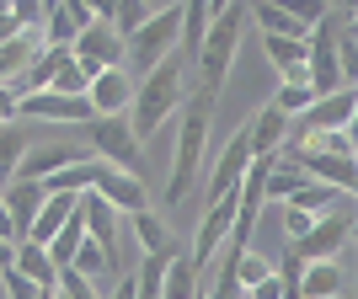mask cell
<instances>
[{
    "mask_svg": "<svg viewBox=\"0 0 358 299\" xmlns=\"http://www.w3.org/2000/svg\"><path fill=\"white\" fill-rule=\"evenodd\" d=\"M177 102H182V54L171 48L155 70H145V80L129 96V129H134V139H150L177 112Z\"/></svg>",
    "mask_w": 358,
    "mask_h": 299,
    "instance_id": "6da1fadb",
    "label": "cell"
},
{
    "mask_svg": "<svg viewBox=\"0 0 358 299\" xmlns=\"http://www.w3.org/2000/svg\"><path fill=\"white\" fill-rule=\"evenodd\" d=\"M209 118H214V96L198 91L193 107H187V118H182V129H177V166H171V182H166V203H171V209L187 203V187H193L203 145H209Z\"/></svg>",
    "mask_w": 358,
    "mask_h": 299,
    "instance_id": "7a4b0ae2",
    "label": "cell"
},
{
    "mask_svg": "<svg viewBox=\"0 0 358 299\" xmlns=\"http://www.w3.org/2000/svg\"><path fill=\"white\" fill-rule=\"evenodd\" d=\"M241 16H246V0H230V6L209 22V32H203V48H198L193 64H198V80H203L198 91H209V96H220V80H224V70H230V59H236Z\"/></svg>",
    "mask_w": 358,
    "mask_h": 299,
    "instance_id": "3957f363",
    "label": "cell"
},
{
    "mask_svg": "<svg viewBox=\"0 0 358 299\" xmlns=\"http://www.w3.org/2000/svg\"><path fill=\"white\" fill-rule=\"evenodd\" d=\"M75 134H86V139H91L96 161L118 166V171H129V177H139V171H145V166H139V139H134V129H129V112L86 118V123H75Z\"/></svg>",
    "mask_w": 358,
    "mask_h": 299,
    "instance_id": "277c9868",
    "label": "cell"
},
{
    "mask_svg": "<svg viewBox=\"0 0 358 299\" xmlns=\"http://www.w3.org/2000/svg\"><path fill=\"white\" fill-rule=\"evenodd\" d=\"M177 38H182V0H177V6L150 11V16H145V27L123 38V59H134L139 75H145V70H155V64H161L166 54L177 48Z\"/></svg>",
    "mask_w": 358,
    "mask_h": 299,
    "instance_id": "5b68a950",
    "label": "cell"
},
{
    "mask_svg": "<svg viewBox=\"0 0 358 299\" xmlns=\"http://www.w3.org/2000/svg\"><path fill=\"white\" fill-rule=\"evenodd\" d=\"M348 235H353V214H348V198H343V203H337V214L315 219L299 240H289L284 262H294V268H305V262H331V256L348 246Z\"/></svg>",
    "mask_w": 358,
    "mask_h": 299,
    "instance_id": "8992f818",
    "label": "cell"
},
{
    "mask_svg": "<svg viewBox=\"0 0 358 299\" xmlns=\"http://www.w3.org/2000/svg\"><path fill=\"white\" fill-rule=\"evenodd\" d=\"M70 54H75V64H80V70H86V80H91V75L118 70V64H123V38L107 27V22H91V27L70 43Z\"/></svg>",
    "mask_w": 358,
    "mask_h": 299,
    "instance_id": "52a82bcc",
    "label": "cell"
},
{
    "mask_svg": "<svg viewBox=\"0 0 358 299\" xmlns=\"http://www.w3.org/2000/svg\"><path fill=\"white\" fill-rule=\"evenodd\" d=\"M284 155H289V161H294L310 182H327V187H337V193L353 198V187H358L353 161H343V155H327V150H310V145H284Z\"/></svg>",
    "mask_w": 358,
    "mask_h": 299,
    "instance_id": "ba28073f",
    "label": "cell"
},
{
    "mask_svg": "<svg viewBox=\"0 0 358 299\" xmlns=\"http://www.w3.org/2000/svg\"><path fill=\"white\" fill-rule=\"evenodd\" d=\"M230 219H236V193H224V198H214L209 203V214H203V224H198V235H193V262L198 272H209V262H214V251L224 246V235H230Z\"/></svg>",
    "mask_w": 358,
    "mask_h": 299,
    "instance_id": "9c48e42d",
    "label": "cell"
},
{
    "mask_svg": "<svg viewBox=\"0 0 358 299\" xmlns=\"http://www.w3.org/2000/svg\"><path fill=\"white\" fill-rule=\"evenodd\" d=\"M43 182L32 177H11L6 187H0V203H6V214H11V240H27L32 219H38V209H43Z\"/></svg>",
    "mask_w": 358,
    "mask_h": 299,
    "instance_id": "30bf717a",
    "label": "cell"
},
{
    "mask_svg": "<svg viewBox=\"0 0 358 299\" xmlns=\"http://www.w3.org/2000/svg\"><path fill=\"white\" fill-rule=\"evenodd\" d=\"M96 198H107L118 214H139V209H150V193H145V177H129V171H118V166H107L102 161V171H96V187H91Z\"/></svg>",
    "mask_w": 358,
    "mask_h": 299,
    "instance_id": "8fae6325",
    "label": "cell"
},
{
    "mask_svg": "<svg viewBox=\"0 0 358 299\" xmlns=\"http://www.w3.org/2000/svg\"><path fill=\"white\" fill-rule=\"evenodd\" d=\"M75 161H86L80 145H70V139H38V145H27V155H22V166H16V177L43 182V177H54V171H64V166H75Z\"/></svg>",
    "mask_w": 358,
    "mask_h": 299,
    "instance_id": "7c38bea8",
    "label": "cell"
},
{
    "mask_svg": "<svg viewBox=\"0 0 358 299\" xmlns=\"http://www.w3.org/2000/svg\"><path fill=\"white\" fill-rule=\"evenodd\" d=\"M246 166H252V145H246V129L230 134V145L220 150V161H214V177H209V203L224 193H236L241 177H246Z\"/></svg>",
    "mask_w": 358,
    "mask_h": 299,
    "instance_id": "4fadbf2b",
    "label": "cell"
},
{
    "mask_svg": "<svg viewBox=\"0 0 358 299\" xmlns=\"http://www.w3.org/2000/svg\"><path fill=\"white\" fill-rule=\"evenodd\" d=\"M129 96H134V80L118 70H102V75H91L86 80V102H91V118H107V112H123L129 107Z\"/></svg>",
    "mask_w": 358,
    "mask_h": 299,
    "instance_id": "5bb4252c",
    "label": "cell"
},
{
    "mask_svg": "<svg viewBox=\"0 0 358 299\" xmlns=\"http://www.w3.org/2000/svg\"><path fill=\"white\" fill-rule=\"evenodd\" d=\"M284 139H289V118H284V112H278V107L268 102V107H262V112L252 118V129H246V145H252V161H273Z\"/></svg>",
    "mask_w": 358,
    "mask_h": 299,
    "instance_id": "9a60e30c",
    "label": "cell"
},
{
    "mask_svg": "<svg viewBox=\"0 0 358 299\" xmlns=\"http://www.w3.org/2000/svg\"><path fill=\"white\" fill-rule=\"evenodd\" d=\"M343 289H348V278H343L337 262H305L299 278H294V294L299 299H337Z\"/></svg>",
    "mask_w": 358,
    "mask_h": 299,
    "instance_id": "2e32d148",
    "label": "cell"
},
{
    "mask_svg": "<svg viewBox=\"0 0 358 299\" xmlns=\"http://www.w3.org/2000/svg\"><path fill=\"white\" fill-rule=\"evenodd\" d=\"M86 27H91V11L80 6V0H59V6L43 16V38L48 43H64V48H70Z\"/></svg>",
    "mask_w": 358,
    "mask_h": 299,
    "instance_id": "e0dca14e",
    "label": "cell"
},
{
    "mask_svg": "<svg viewBox=\"0 0 358 299\" xmlns=\"http://www.w3.org/2000/svg\"><path fill=\"white\" fill-rule=\"evenodd\" d=\"M11 268L22 272V278H32L38 289H54V278H59V268L48 262V251L38 246V240H16V256H11Z\"/></svg>",
    "mask_w": 358,
    "mask_h": 299,
    "instance_id": "ac0fdd59",
    "label": "cell"
},
{
    "mask_svg": "<svg viewBox=\"0 0 358 299\" xmlns=\"http://www.w3.org/2000/svg\"><path fill=\"white\" fill-rule=\"evenodd\" d=\"M32 145V123H0V187L16 177V166H22V155H27Z\"/></svg>",
    "mask_w": 358,
    "mask_h": 299,
    "instance_id": "d6986e66",
    "label": "cell"
},
{
    "mask_svg": "<svg viewBox=\"0 0 358 299\" xmlns=\"http://www.w3.org/2000/svg\"><path fill=\"white\" fill-rule=\"evenodd\" d=\"M262 48H268V59L278 64L284 80H305V43L299 38H268L262 32Z\"/></svg>",
    "mask_w": 358,
    "mask_h": 299,
    "instance_id": "ffe728a7",
    "label": "cell"
},
{
    "mask_svg": "<svg viewBox=\"0 0 358 299\" xmlns=\"http://www.w3.org/2000/svg\"><path fill=\"white\" fill-rule=\"evenodd\" d=\"M343 198L348 193H337V187H327V182H310V177H305L284 203H289V209H299V214H327L331 203H343Z\"/></svg>",
    "mask_w": 358,
    "mask_h": 299,
    "instance_id": "44dd1931",
    "label": "cell"
},
{
    "mask_svg": "<svg viewBox=\"0 0 358 299\" xmlns=\"http://www.w3.org/2000/svg\"><path fill=\"white\" fill-rule=\"evenodd\" d=\"M80 240H86V219H80V203H75V214L54 230V240L43 246L48 262H54V268H70V256H75V246H80Z\"/></svg>",
    "mask_w": 358,
    "mask_h": 299,
    "instance_id": "7402d4cb",
    "label": "cell"
},
{
    "mask_svg": "<svg viewBox=\"0 0 358 299\" xmlns=\"http://www.w3.org/2000/svg\"><path fill=\"white\" fill-rule=\"evenodd\" d=\"M198 284H203V272L187 262V256H171L166 262V284H161V299H193Z\"/></svg>",
    "mask_w": 358,
    "mask_h": 299,
    "instance_id": "603a6c76",
    "label": "cell"
},
{
    "mask_svg": "<svg viewBox=\"0 0 358 299\" xmlns=\"http://www.w3.org/2000/svg\"><path fill=\"white\" fill-rule=\"evenodd\" d=\"M129 224H134V235H139V246H145V251H171V235H166L161 214L139 209V214H129Z\"/></svg>",
    "mask_w": 358,
    "mask_h": 299,
    "instance_id": "cb8c5ba5",
    "label": "cell"
},
{
    "mask_svg": "<svg viewBox=\"0 0 358 299\" xmlns=\"http://www.w3.org/2000/svg\"><path fill=\"white\" fill-rule=\"evenodd\" d=\"M310 102H315V91L305 86V80H284V86L273 91V107H278L284 118H299V112H305Z\"/></svg>",
    "mask_w": 358,
    "mask_h": 299,
    "instance_id": "d4e9b609",
    "label": "cell"
},
{
    "mask_svg": "<svg viewBox=\"0 0 358 299\" xmlns=\"http://www.w3.org/2000/svg\"><path fill=\"white\" fill-rule=\"evenodd\" d=\"M145 16H150V0H113V32H118V38L139 32Z\"/></svg>",
    "mask_w": 358,
    "mask_h": 299,
    "instance_id": "484cf974",
    "label": "cell"
},
{
    "mask_svg": "<svg viewBox=\"0 0 358 299\" xmlns=\"http://www.w3.org/2000/svg\"><path fill=\"white\" fill-rule=\"evenodd\" d=\"M43 91H59V96H86V70L75 64V54H70V59H64L54 75H48V86H43Z\"/></svg>",
    "mask_w": 358,
    "mask_h": 299,
    "instance_id": "4316f807",
    "label": "cell"
},
{
    "mask_svg": "<svg viewBox=\"0 0 358 299\" xmlns=\"http://www.w3.org/2000/svg\"><path fill=\"white\" fill-rule=\"evenodd\" d=\"M268 272H273V256H262V251H241L236 256V284H241V294H246L252 284H262Z\"/></svg>",
    "mask_w": 358,
    "mask_h": 299,
    "instance_id": "83f0119b",
    "label": "cell"
},
{
    "mask_svg": "<svg viewBox=\"0 0 358 299\" xmlns=\"http://www.w3.org/2000/svg\"><path fill=\"white\" fill-rule=\"evenodd\" d=\"M337 70H343V80L358 70V38H353V22H343V27H337Z\"/></svg>",
    "mask_w": 358,
    "mask_h": 299,
    "instance_id": "f1b7e54d",
    "label": "cell"
},
{
    "mask_svg": "<svg viewBox=\"0 0 358 299\" xmlns=\"http://www.w3.org/2000/svg\"><path fill=\"white\" fill-rule=\"evenodd\" d=\"M54 289H59L64 299H102V294H96V289L86 284V278H80V272H70V268H59V278H54Z\"/></svg>",
    "mask_w": 358,
    "mask_h": 299,
    "instance_id": "f546056e",
    "label": "cell"
},
{
    "mask_svg": "<svg viewBox=\"0 0 358 299\" xmlns=\"http://www.w3.org/2000/svg\"><path fill=\"white\" fill-rule=\"evenodd\" d=\"M6 16H11L16 27H43V0H11Z\"/></svg>",
    "mask_w": 358,
    "mask_h": 299,
    "instance_id": "4dcf8cb0",
    "label": "cell"
},
{
    "mask_svg": "<svg viewBox=\"0 0 358 299\" xmlns=\"http://www.w3.org/2000/svg\"><path fill=\"white\" fill-rule=\"evenodd\" d=\"M278 219H284L289 240H299V235H305V230L315 224V214H299V209H289V203H278Z\"/></svg>",
    "mask_w": 358,
    "mask_h": 299,
    "instance_id": "1f68e13d",
    "label": "cell"
},
{
    "mask_svg": "<svg viewBox=\"0 0 358 299\" xmlns=\"http://www.w3.org/2000/svg\"><path fill=\"white\" fill-rule=\"evenodd\" d=\"M107 299H134V272H118V278H113V294Z\"/></svg>",
    "mask_w": 358,
    "mask_h": 299,
    "instance_id": "d6a6232c",
    "label": "cell"
},
{
    "mask_svg": "<svg viewBox=\"0 0 358 299\" xmlns=\"http://www.w3.org/2000/svg\"><path fill=\"white\" fill-rule=\"evenodd\" d=\"M11 118H16V96L0 86V123H11Z\"/></svg>",
    "mask_w": 358,
    "mask_h": 299,
    "instance_id": "836d02e7",
    "label": "cell"
},
{
    "mask_svg": "<svg viewBox=\"0 0 358 299\" xmlns=\"http://www.w3.org/2000/svg\"><path fill=\"white\" fill-rule=\"evenodd\" d=\"M0 240H11V214H6V203H0ZM16 246V240H11Z\"/></svg>",
    "mask_w": 358,
    "mask_h": 299,
    "instance_id": "e575fe53",
    "label": "cell"
},
{
    "mask_svg": "<svg viewBox=\"0 0 358 299\" xmlns=\"http://www.w3.org/2000/svg\"><path fill=\"white\" fill-rule=\"evenodd\" d=\"M11 256H16V246H11V240H0V268H11Z\"/></svg>",
    "mask_w": 358,
    "mask_h": 299,
    "instance_id": "d590c367",
    "label": "cell"
},
{
    "mask_svg": "<svg viewBox=\"0 0 358 299\" xmlns=\"http://www.w3.org/2000/svg\"><path fill=\"white\" fill-rule=\"evenodd\" d=\"M327 6H337V16H348V11H353V0H327Z\"/></svg>",
    "mask_w": 358,
    "mask_h": 299,
    "instance_id": "8d00e7d4",
    "label": "cell"
},
{
    "mask_svg": "<svg viewBox=\"0 0 358 299\" xmlns=\"http://www.w3.org/2000/svg\"><path fill=\"white\" fill-rule=\"evenodd\" d=\"M161 6H177V0H150V11H161Z\"/></svg>",
    "mask_w": 358,
    "mask_h": 299,
    "instance_id": "74e56055",
    "label": "cell"
},
{
    "mask_svg": "<svg viewBox=\"0 0 358 299\" xmlns=\"http://www.w3.org/2000/svg\"><path fill=\"white\" fill-rule=\"evenodd\" d=\"M54 6H59V0H43V16H48V11H54Z\"/></svg>",
    "mask_w": 358,
    "mask_h": 299,
    "instance_id": "f35d334b",
    "label": "cell"
},
{
    "mask_svg": "<svg viewBox=\"0 0 358 299\" xmlns=\"http://www.w3.org/2000/svg\"><path fill=\"white\" fill-rule=\"evenodd\" d=\"M48 299H64V294H59V289H54V294H48Z\"/></svg>",
    "mask_w": 358,
    "mask_h": 299,
    "instance_id": "ab89813d",
    "label": "cell"
},
{
    "mask_svg": "<svg viewBox=\"0 0 358 299\" xmlns=\"http://www.w3.org/2000/svg\"><path fill=\"white\" fill-rule=\"evenodd\" d=\"M193 299H203V284H198V294H193Z\"/></svg>",
    "mask_w": 358,
    "mask_h": 299,
    "instance_id": "60d3db41",
    "label": "cell"
},
{
    "mask_svg": "<svg viewBox=\"0 0 358 299\" xmlns=\"http://www.w3.org/2000/svg\"><path fill=\"white\" fill-rule=\"evenodd\" d=\"M0 299H6V294H0Z\"/></svg>",
    "mask_w": 358,
    "mask_h": 299,
    "instance_id": "b9f144b4",
    "label": "cell"
}]
</instances>
